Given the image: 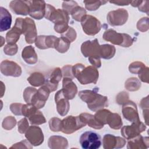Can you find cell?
<instances>
[{"label": "cell", "instance_id": "cell-1", "mask_svg": "<svg viewBox=\"0 0 149 149\" xmlns=\"http://www.w3.org/2000/svg\"><path fill=\"white\" fill-rule=\"evenodd\" d=\"M72 73L74 77L81 84H95L98 80L99 73L93 66H86L81 63H77L72 66Z\"/></svg>", "mask_w": 149, "mask_h": 149}, {"label": "cell", "instance_id": "cell-2", "mask_svg": "<svg viewBox=\"0 0 149 149\" xmlns=\"http://www.w3.org/2000/svg\"><path fill=\"white\" fill-rule=\"evenodd\" d=\"M79 96L84 102L87 103L88 108L97 111L108 105V98L92 90H83L79 92Z\"/></svg>", "mask_w": 149, "mask_h": 149}, {"label": "cell", "instance_id": "cell-3", "mask_svg": "<svg viewBox=\"0 0 149 149\" xmlns=\"http://www.w3.org/2000/svg\"><path fill=\"white\" fill-rule=\"evenodd\" d=\"M103 38L107 41L123 47H129L132 45L133 40L127 34L119 33L113 29L106 30L103 35Z\"/></svg>", "mask_w": 149, "mask_h": 149}, {"label": "cell", "instance_id": "cell-4", "mask_svg": "<svg viewBox=\"0 0 149 149\" xmlns=\"http://www.w3.org/2000/svg\"><path fill=\"white\" fill-rule=\"evenodd\" d=\"M79 141L83 149H97L101 146V138L97 133L87 131L81 134Z\"/></svg>", "mask_w": 149, "mask_h": 149}, {"label": "cell", "instance_id": "cell-5", "mask_svg": "<svg viewBox=\"0 0 149 149\" xmlns=\"http://www.w3.org/2000/svg\"><path fill=\"white\" fill-rule=\"evenodd\" d=\"M22 112V115L28 118L31 125H39L46 122L42 112L31 104L23 105Z\"/></svg>", "mask_w": 149, "mask_h": 149}, {"label": "cell", "instance_id": "cell-6", "mask_svg": "<svg viewBox=\"0 0 149 149\" xmlns=\"http://www.w3.org/2000/svg\"><path fill=\"white\" fill-rule=\"evenodd\" d=\"M86 125L80 116H68L61 120V132L65 134H72Z\"/></svg>", "mask_w": 149, "mask_h": 149}, {"label": "cell", "instance_id": "cell-7", "mask_svg": "<svg viewBox=\"0 0 149 149\" xmlns=\"http://www.w3.org/2000/svg\"><path fill=\"white\" fill-rule=\"evenodd\" d=\"M68 15L63 9H55L54 6L49 4H46L45 17L55 23V24L61 23H68L69 19Z\"/></svg>", "mask_w": 149, "mask_h": 149}, {"label": "cell", "instance_id": "cell-8", "mask_svg": "<svg viewBox=\"0 0 149 149\" xmlns=\"http://www.w3.org/2000/svg\"><path fill=\"white\" fill-rule=\"evenodd\" d=\"M80 22L83 30L87 35L94 36L98 33L101 30V24L94 16L86 15Z\"/></svg>", "mask_w": 149, "mask_h": 149}, {"label": "cell", "instance_id": "cell-9", "mask_svg": "<svg viewBox=\"0 0 149 149\" xmlns=\"http://www.w3.org/2000/svg\"><path fill=\"white\" fill-rule=\"evenodd\" d=\"M82 54L89 59L100 58V45L97 39L92 41H86L81 44Z\"/></svg>", "mask_w": 149, "mask_h": 149}, {"label": "cell", "instance_id": "cell-10", "mask_svg": "<svg viewBox=\"0 0 149 149\" xmlns=\"http://www.w3.org/2000/svg\"><path fill=\"white\" fill-rule=\"evenodd\" d=\"M22 34H24L27 43L32 44L36 41L37 38V30L33 20L29 17L23 19Z\"/></svg>", "mask_w": 149, "mask_h": 149}, {"label": "cell", "instance_id": "cell-11", "mask_svg": "<svg viewBox=\"0 0 149 149\" xmlns=\"http://www.w3.org/2000/svg\"><path fill=\"white\" fill-rule=\"evenodd\" d=\"M128 18L127 11L124 9H118L108 13L107 19L108 23L113 26L124 24Z\"/></svg>", "mask_w": 149, "mask_h": 149}, {"label": "cell", "instance_id": "cell-12", "mask_svg": "<svg viewBox=\"0 0 149 149\" xmlns=\"http://www.w3.org/2000/svg\"><path fill=\"white\" fill-rule=\"evenodd\" d=\"M29 6V15L36 19H41L45 14L46 3L44 1H26Z\"/></svg>", "mask_w": 149, "mask_h": 149}, {"label": "cell", "instance_id": "cell-13", "mask_svg": "<svg viewBox=\"0 0 149 149\" xmlns=\"http://www.w3.org/2000/svg\"><path fill=\"white\" fill-rule=\"evenodd\" d=\"M146 127L140 121L137 122H133L132 125H127L123 126L120 131L123 137L129 140L133 139L139 135L140 133L143 132Z\"/></svg>", "mask_w": 149, "mask_h": 149}, {"label": "cell", "instance_id": "cell-14", "mask_svg": "<svg viewBox=\"0 0 149 149\" xmlns=\"http://www.w3.org/2000/svg\"><path fill=\"white\" fill-rule=\"evenodd\" d=\"M0 69L1 72L6 76L19 77L22 74L21 67L17 63L12 61L3 60L2 61Z\"/></svg>", "mask_w": 149, "mask_h": 149}, {"label": "cell", "instance_id": "cell-15", "mask_svg": "<svg viewBox=\"0 0 149 149\" xmlns=\"http://www.w3.org/2000/svg\"><path fill=\"white\" fill-rule=\"evenodd\" d=\"M27 140L34 146H40L44 141V135L40 127L37 126H30L25 133Z\"/></svg>", "mask_w": 149, "mask_h": 149}, {"label": "cell", "instance_id": "cell-16", "mask_svg": "<svg viewBox=\"0 0 149 149\" xmlns=\"http://www.w3.org/2000/svg\"><path fill=\"white\" fill-rule=\"evenodd\" d=\"M50 92L48 88L44 84L33 95L31 100V104L37 109L43 108L46 101L48 100Z\"/></svg>", "mask_w": 149, "mask_h": 149}, {"label": "cell", "instance_id": "cell-17", "mask_svg": "<svg viewBox=\"0 0 149 149\" xmlns=\"http://www.w3.org/2000/svg\"><path fill=\"white\" fill-rule=\"evenodd\" d=\"M122 114L123 117L131 122L140 121L137 109L136 104L132 101H127L123 104Z\"/></svg>", "mask_w": 149, "mask_h": 149}, {"label": "cell", "instance_id": "cell-18", "mask_svg": "<svg viewBox=\"0 0 149 149\" xmlns=\"http://www.w3.org/2000/svg\"><path fill=\"white\" fill-rule=\"evenodd\" d=\"M125 144L126 141L124 139L113 134H105L103 138V147L105 149L122 148Z\"/></svg>", "mask_w": 149, "mask_h": 149}, {"label": "cell", "instance_id": "cell-19", "mask_svg": "<svg viewBox=\"0 0 149 149\" xmlns=\"http://www.w3.org/2000/svg\"><path fill=\"white\" fill-rule=\"evenodd\" d=\"M62 76V70L59 68H56L52 70L45 79L44 84L48 88L51 92L56 90L58 83L61 81Z\"/></svg>", "mask_w": 149, "mask_h": 149}, {"label": "cell", "instance_id": "cell-20", "mask_svg": "<svg viewBox=\"0 0 149 149\" xmlns=\"http://www.w3.org/2000/svg\"><path fill=\"white\" fill-rule=\"evenodd\" d=\"M55 101L58 113L62 116H65L69 111L70 105L68 100L64 97L62 89L55 94Z\"/></svg>", "mask_w": 149, "mask_h": 149}, {"label": "cell", "instance_id": "cell-21", "mask_svg": "<svg viewBox=\"0 0 149 149\" xmlns=\"http://www.w3.org/2000/svg\"><path fill=\"white\" fill-rule=\"evenodd\" d=\"M62 84V90L64 97L68 100L73 99L77 92L76 85L73 82L72 79L67 77H63Z\"/></svg>", "mask_w": 149, "mask_h": 149}, {"label": "cell", "instance_id": "cell-22", "mask_svg": "<svg viewBox=\"0 0 149 149\" xmlns=\"http://www.w3.org/2000/svg\"><path fill=\"white\" fill-rule=\"evenodd\" d=\"M57 38L58 37L54 36H40L37 38L35 44L40 49L55 48Z\"/></svg>", "mask_w": 149, "mask_h": 149}, {"label": "cell", "instance_id": "cell-23", "mask_svg": "<svg viewBox=\"0 0 149 149\" xmlns=\"http://www.w3.org/2000/svg\"><path fill=\"white\" fill-rule=\"evenodd\" d=\"M9 8L16 15H27L29 14V6L26 1H12L10 2Z\"/></svg>", "mask_w": 149, "mask_h": 149}, {"label": "cell", "instance_id": "cell-24", "mask_svg": "<svg viewBox=\"0 0 149 149\" xmlns=\"http://www.w3.org/2000/svg\"><path fill=\"white\" fill-rule=\"evenodd\" d=\"M0 31L9 30L12 23V16L9 11L1 6L0 8Z\"/></svg>", "mask_w": 149, "mask_h": 149}, {"label": "cell", "instance_id": "cell-25", "mask_svg": "<svg viewBox=\"0 0 149 149\" xmlns=\"http://www.w3.org/2000/svg\"><path fill=\"white\" fill-rule=\"evenodd\" d=\"M148 137H144L140 134L129 139L127 141V148H144L148 147Z\"/></svg>", "mask_w": 149, "mask_h": 149}, {"label": "cell", "instance_id": "cell-26", "mask_svg": "<svg viewBox=\"0 0 149 149\" xmlns=\"http://www.w3.org/2000/svg\"><path fill=\"white\" fill-rule=\"evenodd\" d=\"M22 58L28 64H35L37 62V55L35 52L34 47L31 45L24 48L22 53Z\"/></svg>", "mask_w": 149, "mask_h": 149}, {"label": "cell", "instance_id": "cell-27", "mask_svg": "<svg viewBox=\"0 0 149 149\" xmlns=\"http://www.w3.org/2000/svg\"><path fill=\"white\" fill-rule=\"evenodd\" d=\"M48 147L50 148H66L68 146L67 139L59 136H53L49 138L48 141Z\"/></svg>", "mask_w": 149, "mask_h": 149}, {"label": "cell", "instance_id": "cell-28", "mask_svg": "<svg viewBox=\"0 0 149 149\" xmlns=\"http://www.w3.org/2000/svg\"><path fill=\"white\" fill-rule=\"evenodd\" d=\"M80 117L83 122H84L86 125L87 124L90 127L92 128L95 129H100L104 127V125L98 122L95 119L94 116L91 114L82 113L80 115Z\"/></svg>", "mask_w": 149, "mask_h": 149}, {"label": "cell", "instance_id": "cell-29", "mask_svg": "<svg viewBox=\"0 0 149 149\" xmlns=\"http://www.w3.org/2000/svg\"><path fill=\"white\" fill-rule=\"evenodd\" d=\"M20 29L16 26H14L6 34V41L8 44H14L18 41L22 34Z\"/></svg>", "mask_w": 149, "mask_h": 149}, {"label": "cell", "instance_id": "cell-30", "mask_svg": "<svg viewBox=\"0 0 149 149\" xmlns=\"http://www.w3.org/2000/svg\"><path fill=\"white\" fill-rule=\"evenodd\" d=\"M115 54V48L109 44H104L100 45V57L109 59L113 57Z\"/></svg>", "mask_w": 149, "mask_h": 149}, {"label": "cell", "instance_id": "cell-31", "mask_svg": "<svg viewBox=\"0 0 149 149\" xmlns=\"http://www.w3.org/2000/svg\"><path fill=\"white\" fill-rule=\"evenodd\" d=\"M27 81L31 85L34 87H38L44 84L45 79L44 75L40 72H34L27 78Z\"/></svg>", "mask_w": 149, "mask_h": 149}, {"label": "cell", "instance_id": "cell-32", "mask_svg": "<svg viewBox=\"0 0 149 149\" xmlns=\"http://www.w3.org/2000/svg\"><path fill=\"white\" fill-rule=\"evenodd\" d=\"M107 124L109 127L113 129H119L122 126V121L120 115L118 113H112L109 116Z\"/></svg>", "mask_w": 149, "mask_h": 149}, {"label": "cell", "instance_id": "cell-33", "mask_svg": "<svg viewBox=\"0 0 149 149\" xmlns=\"http://www.w3.org/2000/svg\"><path fill=\"white\" fill-rule=\"evenodd\" d=\"M111 113V112L110 111L106 109H102L98 110L94 116L98 122L104 125L107 124V121Z\"/></svg>", "mask_w": 149, "mask_h": 149}, {"label": "cell", "instance_id": "cell-34", "mask_svg": "<svg viewBox=\"0 0 149 149\" xmlns=\"http://www.w3.org/2000/svg\"><path fill=\"white\" fill-rule=\"evenodd\" d=\"M70 44V42L68 40L61 36V37L57 38L55 49L59 52L64 53L68 50Z\"/></svg>", "mask_w": 149, "mask_h": 149}, {"label": "cell", "instance_id": "cell-35", "mask_svg": "<svg viewBox=\"0 0 149 149\" xmlns=\"http://www.w3.org/2000/svg\"><path fill=\"white\" fill-rule=\"evenodd\" d=\"M86 14V11L84 8L79 6L78 5H76L72 10L70 15H72V18L77 21L80 22L81 19L84 16H85Z\"/></svg>", "mask_w": 149, "mask_h": 149}, {"label": "cell", "instance_id": "cell-36", "mask_svg": "<svg viewBox=\"0 0 149 149\" xmlns=\"http://www.w3.org/2000/svg\"><path fill=\"white\" fill-rule=\"evenodd\" d=\"M140 86H141L140 82L138 80L137 78L132 77L129 79L125 82V86L127 90L133 91H136L139 90Z\"/></svg>", "mask_w": 149, "mask_h": 149}, {"label": "cell", "instance_id": "cell-37", "mask_svg": "<svg viewBox=\"0 0 149 149\" xmlns=\"http://www.w3.org/2000/svg\"><path fill=\"white\" fill-rule=\"evenodd\" d=\"M83 2L85 3L86 8L90 11L96 10L101 5L105 4L107 2V1H84Z\"/></svg>", "mask_w": 149, "mask_h": 149}, {"label": "cell", "instance_id": "cell-38", "mask_svg": "<svg viewBox=\"0 0 149 149\" xmlns=\"http://www.w3.org/2000/svg\"><path fill=\"white\" fill-rule=\"evenodd\" d=\"M16 124V120L11 116L5 118L2 123V127L6 130H10L13 128Z\"/></svg>", "mask_w": 149, "mask_h": 149}, {"label": "cell", "instance_id": "cell-39", "mask_svg": "<svg viewBox=\"0 0 149 149\" xmlns=\"http://www.w3.org/2000/svg\"><path fill=\"white\" fill-rule=\"evenodd\" d=\"M50 129L53 132L61 131V120L58 118H52L49 121Z\"/></svg>", "mask_w": 149, "mask_h": 149}, {"label": "cell", "instance_id": "cell-40", "mask_svg": "<svg viewBox=\"0 0 149 149\" xmlns=\"http://www.w3.org/2000/svg\"><path fill=\"white\" fill-rule=\"evenodd\" d=\"M144 68H145V65L140 62H133L129 67V72L134 74H139Z\"/></svg>", "mask_w": 149, "mask_h": 149}, {"label": "cell", "instance_id": "cell-41", "mask_svg": "<svg viewBox=\"0 0 149 149\" xmlns=\"http://www.w3.org/2000/svg\"><path fill=\"white\" fill-rule=\"evenodd\" d=\"M37 91V90H36L35 88L31 87H28L24 90L23 93V98L27 104H31V98Z\"/></svg>", "mask_w": 149, "mask_h": 149}, {"label": "cell", "instance_id": "cell-42", "mask_svg": "<svg viewBox=\"0 0 149 149\" xmlns=\"http://www.w3.org/2000/svg\"><path fill=\"white\" fill-rule=\"evenodd\" d=\"M62 37L68 40L70 42L74 41L76 38V32L71 27H69L68 30L62 34Z\"/></svg>", "mask_w": 149, "mask_h": 149}, {"label": "cell", "instance_id": "cell-43", "mask_svg": "<svg viewBox=\"0 0 149 149\" xmlns=\"http://www.w3.org/2000/svg\"><path fill=\"white\" fill-rule=\"evenodd\" d=\"M4 53L8 55L12 56L15 55L17 51V45L16 44H7L3 48Z\"/></svg>", "mask_w": 149, "mask_h": 149}, {"label": "cell", "instance_id": "cell-44", "mask_svg": "<svg viewBox=\"0 0 149 149\" xmlns=\"http://www.w3.org/2000/svg\"><path fill=\"white\" fill-rule=\"evenodd\" d=\"M62 73L63 77L70 78L71 79H73L74 77L72 73V66L71 65H67L64 66L62 68Z\"/></svg>", "mask_w": 149, "mask_h": 149}, {"label": "cell", "instance_id": "cell-45", "mask_svg": "<svg viewBox=\"0 0 149 149\" xmlns=\"http://www.w3.org/2000/svg\"><path fill=\"white\" fill-rule=\"evenodd\" d=\"M29 127V123L26 118H23L18 122V131L20 133H26Z\"/></svg>", "mask_w": 149, "mask_h": 149}, {"label": "cell", "instance_id": "cell-46", "mask_svg": "<svg viewBox=\"0 0 149 149\" xmlns=\"http://www.w3.org/2000/svg\"><path fill=\"white\" fill-rule=\"evenodd\" d=\"M22 107L23 104L18 103L12 104L10 106V109L12 112L16 115H22Z\"/></svg>", "mask_w": 149, "mask_h": 149}, {"label": "cell", "instance_id": "cell-47", "mask_svg": "<svg viewBox=\"0 0 149 149\" xmlns=\"http://www.w3.org/2000/svg\"><path fill=\"white\" fill-rule=\"evenodd\" d=\"M30 144H31L28 140H22L19 143H17L15 144H13L12 147H10V148H32L33 146H30Z\"/></svg>", "mask_w": 149, "mask_h": 149}, {"label": "cell", "instance_id": "cell-48", "mask_svg": "<svg viewBox=\"0 0 149 149\" xmlns=\"http://www.w3.org/2000/svg\"><path fill=\"white\" fill-rule=\"evenodd\" d=\"M69 28L67 23H61L58 24H55L54 26V30L58 33L62 34L65 33Z\"/></svg>", "mask_w": 149, "mask_h": 149}, {"label": "cell", "instance_id": "cell-49", "mask_svg": "<svg viewBox=\"0 0 149 149\" xmlns=\"http://www.w3.org/2000/svg\"><path fill=\"white\" fill-rule=\"evenodd\" d=\"M118 95L122 97V98H116V99L118 104H123L128 101V98H129V94H127V93L123 91L122 93H120Z\"/></svg>", "mask_w": 149, "mask_h": 149}, {"label": "cell", "instance_id": "cell-50", "mask_svg": "<svg viewBox=\"0 0 149 149\" xmlns=\"http://www.w3.org/2000/svg\"><path fill=\"white\" fill-rule=\"evenodd\" d=\"M130 2L129 1H110V3L117 4L118 5H128Z\"/></svg>", "mask_w": 149, "mask_h": 149}]
</instances>
